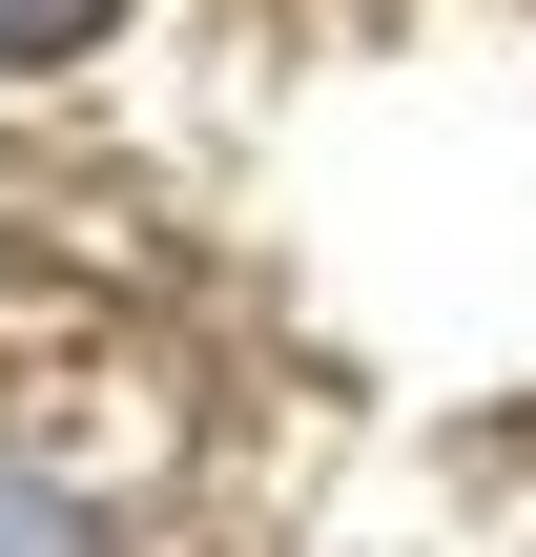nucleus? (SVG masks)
I'll use <instances>...</instances> for the list:
<instances>
[{
    "instance_id": "f257e3e1",
    "label": "nucleus",
    "mask_w": 536,
    "mask_h": 557,
    "mask_svg": "<svg viewBox=\"0 0 536 557\" xmlns=\"http://www.w3.org/2000/svg\"><path fill=\"white\" fill-rule=\"evenodd\" d=\"M62 41H103V0H0V83H21V62H62Z\"/></svg>"
}]
</instances>
